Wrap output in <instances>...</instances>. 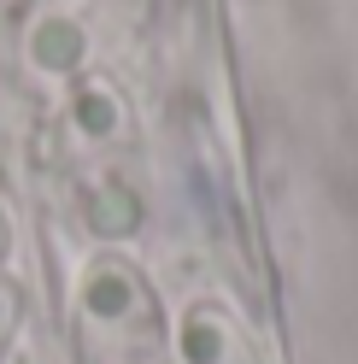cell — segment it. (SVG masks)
I'll list each match as a JSON object with an SVG mask.
<instances>
[{
  "mask_svg": "<svg viewBox=\"0 0 358 364\" xmlns=\"http://www.w3.org/2000/svg\"><path fill=\"white\" fill-rule=\"evenodd\" d=\"M12 323H18V294H12L6 282H0V341L12 335Z\"/></svg>",
  "mask_w": 358,
  "mask_h": 364,
  "instance_id": "6",
  "label": "cell"
},
{
  "mask_svg": "<svg viewBox=\"0 0 358 364\" xmlns=\"http://www.w3.org/2000/svg\"><path fill=\"white\" fill-rule=\"evenodd\" d=\"M141 306H147V288H141V277L129 270L124 259H94L82 270V282H77V311H82V323L88 329H100V335H118V329H129L141 317Z\"/></svg>",
  "mask_w": 358,
  "mask_h": 364,
  "instance_id": "1",
  "label": "cell"
},
{
  "mask_svg": "<svg viewBox=\"0 0 358 364\" xmlns=\"http://www.w3.org/2000/svg\"><path fill=\"white\" fill-rule=\"evenodd\" d=\"M124 364H141V358H124Z\"/></svg>",
  "mask_w": 358,
  "mask_h": 364,
  "instance_id": "8",
  "label": "cell"
},
{
  "mask_svg": "<svg viewBox=\"0 0 358 364\" xmlns=\"http://www.w3.org/2000/svg\"><path fill=\"white\" fill-rule=\"evenodd\" d=\"M0 253H6V218H0Z\"/></svg>",
  "mask_w": 358,
  "mask_h": 364,
  "instance_id": "7",
  "label": "cell"
},
{
  "mask_svg": "<svg viewBox=\"0 0 358 364\" xmlns=\"http://www.w3.org/2000/svg\"><path fill=\"white\" fill-rule=\"evenodd\" d=\"M82 223H88L94 241H129V235H141L147 206L129 182H94L88 200H82Z\"/></svg>",
  "mask_w": 358,
  "mask_h": 364,
  "instance_id": "4",
  "label": "cell"
},
{
  "mask_svg": "<svg viewBox=\"0 0 358 364\" xmlns=\"http://www.w3.org/2000/svg\"><path fill=\"white\" fill-rule=\"evenodd\" d=\"M94 59V36H88V24L77 12H36L30 24H24V65L36 77H48V82H65V77H82V65Z\"/></svg>",
  "mask_w": 358,
  "mask_h": 364,
  "instance_id": "2",
  "label": "cell"
},
{
  "mask_svg": "<svg viewBox=\"0 0 358 364\" xmlns=\"http://www.w3.org/2000/svg\"><path fill=\"white\" fill-rule=\"evenodd\" d=\"M65 124H71V135L82 147H112V141H124L129 112L112 82H77L71 100H65Z\"/></svg>",
  "mask_w": 358,
  "mask_h": 364,
  "instance_id": "3",
  "label": "cell"
},
{
  "mask_svg": "<svg viewBox=\"0 0 358 364\" xmlns=\"http://www.w3.org/2000/svg\"><path fill=\"white\" fill-rule=\"evenodd\" d=\"M235 353V329L217 306H188L176 323V358L183 364H229Z\"/></svg>",
  "mask_w": 358,
  "mask_h": 364,
  "instance_id": "5",
  "label": "cell"
}]
</instances>
